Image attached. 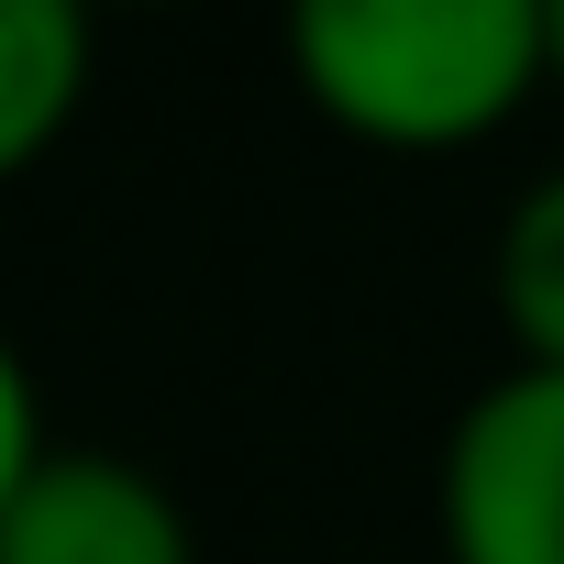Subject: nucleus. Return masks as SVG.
<instances>
[{"mask_svg":"<svg viewBox=\"0 0 564 564\" xmlns=\"http://www.w3.org/2000/svg\"><path fill=\"white\" fill-rule=\"evenodd\" d=\"M300 100L377 155H465L553 89V0H300Z\"/></svg>","mask_w":564,"mask_h":564,"instance_id":"obj_1","label":"nucleus"},{"mask_svg":"<svg viewBox=\"0 0 564 564\" xmlns=\"http://www.w3.org/2000/svg\"><path fill=\"white\" fill-rule=\"evenodd\" d=\"M443 564H564V377L498 366L432 454Z\"/></svg>","mask_w":564,"mask_h":564,"instance_id":"obj_2","label":"nucleus"},{"mask_svg":"<svg viewBox=\"0 0 564 564\" xmlns=\"http://www.w3.org/2000/svg\"><path fill=\"white\" fill-rule=\"evenodd\" d=\"M0 564H199V531L133 454L56 443L0 509Z\"/></svg>","mask_w":564,"mask_h":564,"instance_id":"obj_3","label":"nucleus"},{"mask_svg":"<svg viewBox=\"0 0 564 564\" xmlns=\"http://www.w3.org/2000/svg\"><path fill=\"white\" fill-rule=\"evenodd\" d=\"M100 34L78 0H0V188H23L89 111Z\"/></svg>","mask_w":564,"mask_h":564,"instance_id":"obj_4","label":"nucleus"},{"mask_svg":"<svg viewBox=\"0 0 564 564\" xmlns=\"http://www.w3.org/2000/svg\"><path fill=\"white\" fill-rule=\"evenodd\" d=\"M487 300H498L509 366L564 377V166H542V177L498 210V243H487Z\"/></svg>","mask_w":564,"mask_h":564,"instance_id":"obj_5","label":"nucleus"},{"mask_svg":"<svg viewBox=\"0 0 564 564\" xmlns=\"http://www.w3.org/2000/svg\"><path fill=\"white\" fill-rule=\"evenodd\" d=\"M45 454H56V432H45V388H34L23 344L0 333V509H12V487H23Z\"/></svg>","mask_w":564,"mask_h":564,"instance_id":"obj_6","label":"nucleus"},{"mask_svg":"<svg viewBox=\"0 0 564 564\" xmlns=\"http://www.w3.org/2000/svg\"><path fill=\"white\" fill-rule=\"evenodd\" d=\"M553 100H564V0H553Z\"/></svg>","mask_w":564,"mask_h":564,"instance_id":"obj_7","label":"nucleus"}]
</instances>
